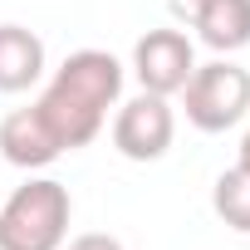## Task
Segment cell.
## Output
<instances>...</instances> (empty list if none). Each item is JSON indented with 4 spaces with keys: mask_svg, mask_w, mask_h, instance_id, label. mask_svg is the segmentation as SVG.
Here are the masks:
<instances>
[{
    "mask_svg": "<svg viewBox=\"0 0 250 250\" xmlns=\"http://www.w3.org/2000/svg\"><path fill=\"white\" fill-rule=\"evenodd\" d=\"M191 69H196V54H191V40L182 30H147L133 49V74L147 93H162V98L182 93Z\"/></svg>",
    "mask_w": 250,
    "mask_h": 250,
    "instance_id": "obj_5",
    "label": "cell"
},
{
    "mask_svg": "<svg viewBox=\"0 0 250 250\" xmlns=\"http://www.w3.org/2000/svg\"><path fill=\"white\" fill-rule=\"evenodd\" d=\"M187 93V118L201 133H226L245 118L250 108V69L230 64V59H211L201 69H191V79L182 83Z\"/></svg>",
    "mask_w": 250,
    "mask_h": 250,
    "instance_id": "obj_3",
    "label": "cell"
},
{
    "mask_svg": "<svg viewBox=\"0 0 250 250\" xmlns=\"http://www.w3.org/2000/svg\"><path fill=\"white\" fill-rule=\"evenodd\" d=\"M64 250H123V240L108 235V230H83V235H74Z\"/></svg>",
    "mask_w": 250,
    "mask_h": 250,
    "instance_id": "obj_10",
    "label": "cell"
},
{
    "mask_svg": "<svg viewBox=\"0 0 250 250\" xmlns=\"http://www.w3.org/2000/svg\"><path fill=\"white\" fill-rule=\"evenodd\" d=\"M69 187L35 177L0 206V250H59L69 235Z\"/></svg>",
    "mask_w": 250,
    "mask_h": 250,
    "instance_id": "obj_2",
    "label": "cell"
},
{
    "mask_svg": "<svg viewBox=\"0 0 250 250\" xmlns=\"http://www.w3.org/2000/svg\"><path fill=\"white\" fill-rule=\"evenodd\" d=\"M177 138V113L162 93H138L118 108L113 118V147L128 157V162H157Z\"/></svg>",
    "mask_w": 250,
    "mask_h": 250,
    "instance_id": "obj_4",
    "label": "cell"
},
{
    "mask_svg": "<svg viewBox=\"0 0 250 250\" xmlns=\"http://www.w3.org/2000/svg\"><path fill=\"white\" fill-rule=\"evenodd\" d=\"M191 30H201V40L216 54H230V49L250 44V0H211Z\"/></svg>",
    "mask_w": 250,
    "mask_h": 250,
    "instance_id": "obj_8",
    "label": "cell"
},
{
    "mask_svg": "<svg viewBox=\"0 0 250 250\" xmlns=\"http://www.w3.org/2000/svg\"><path fill=\"white\" fill-rule=\"evenodd\" d=\"M0 152H5V162L35 172V167H49L64 147H59V138L49 133V123L40 118V108L30 103V108H15V113L0 118Z\"/></svg>",
    "mask_w": 250,
    "mask_h": 250,
    "instance_id": "obj_6",
    "label": "cell"
},
{
    "mask_svg": "<svg viewBox=\"0 0 250 250\" xmlns=\"http://www.w3.org/2000/svg\"><path fill=\"white\" fill-rule=\"evenodd\" d=\"M211 206L230 230H250V172L245 167H226L211 187Z\"/></svg>",
    "mask_w": 250,
    "mask_h": 250,
    "instance_id": "obj_9",
    "label": "cell"
},
{
    "mask_svg": "<svg viewBox=\"0 0 250 250\" xmlns=\"http://www.w3.org/2000/svg\"><path fill=\"white\" fill-rule=\"evenodd\" d=\"M44 74V40L25 25H0V93H25Z\"/></svg>",
    "mask_w": 250,
    "mask_h": 250,
    "instance_id": "obj_7",
    "label": "cell"
},
{
    "mask_svg": "<svg viewBox=\"0 0 250 250\" xmlns=\"http://www.w3.org/2000/svg\"><path fill=\"white\" fill-rule=\"evenodd\" d=\"M118 93H123V64L108 49H74L54 69V79L35 98V108L49 123V133L59 138V147L69 152V147H83L98 138Z\"/></svg>",
    "mask_w": 250,
    "mask_h": 250,
    "instance_id": "obj_1",
    "label": "cell"
},
{
    "mask_svg": "<svg viewBox=\"0 0 250 250\" xmlns=\"http://www.w3.org/2000/svg\"><path fill=\"white\" fill-rule=\"evenodd\" d=\"M206 5H211V0H172V15H177V20H187V25H196Z\"/></svg>",
    "mask_w": 250,
    "mask_h": 250,
    "instance_id": "obj_11",
    "label": "cell"
},
{
    "mask_svg": "<svg viewBox=\"0 0 250 250\" xmlns=\"http://www.w3.org/2000/svg\"><path fill=\"white\" fill-rule=\"evenodd\" d=\"M235 167H245V172H250V128H245V138H240V162H235Z\"/></svg>",
    "mask_w": 250,
    "mask_h": 250,
    "instance_id": "obj_12",
    "label": "cell"
}]
</instances>
